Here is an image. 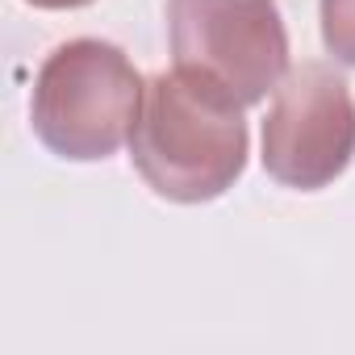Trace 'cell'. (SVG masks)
Segmentation results:
<instances>
[{
  "instance_id": "cell-6",
  "label": "cell",
  "mask_w": 355,
  "mask_h": 355,
  "mask_svg": "<svg viewBox=\"0 0 355 355\" xmlns=\"http://www.w3.org/2000/svg\"><path fill=\"white\" fill-rule=\"evenodd\" d=\"M26 5H34V9H84L92 0H26Z\"/></svg>"
},
{
  "instance_id": "cell-4",
  "label": "cell",
  "mask_w": 355,
  "mask_h": 355,
  "mask_svg": "<svg viewBox=\"0 0 355 355\" xmlns=\"http://www.w3.org/2000/svg\"><path fill=\"white\" fill-rule=\"evenodd\" d=\"M355 155V96L326 63L293 67L263 117V171L297 193L334 184Z\"/></svg>"
},
{
  "instance_id": "cell-2",
  "label": "cell",
  "mask_w": 355,
  "mask_h": 355,
  "mask_svg": "<svg viewBox=\"0 0 355 355\" xmlns=\"http://www.w3.org/2000/svg\"><path fill=\"white\" fill-rule=\"evenodd\" d=\"M142 92L146 84L121 46L101 38H71L38 67L30 121L51 155L96 163L130 142Z\"/></svg>"
},
{
  "instance_id": "cell-5",
  "label": "cell",
  "mask_w": 355,
  "mask_h": 355,
  "mask_svg": "<svg viewBox=\"0 0 355 355\" xmlns=\"http://www.w3.org/2000/svg\"><path fill=\"white\" fill-rule=\"evenodd\" d=\"M318 21H322V42L326 51L355 67V0H322L318 5Z\"/></svg>"
},
{
  "instance_id": "cell-1",
  "label": "cell",
  "mask_w": 355,
  "mask_h": 355,
  "mask_svg": "<svg viewBox=\"0 0 355 355\" xmlns=\"http://www.w3.org/2000/svg\"><path fill=\"white\" fill-rule=\"evenodd\" d=\"M130 159L146 189L163 201H218L247 167L243 105L180 71H159L142 92L130 130Z\"/></svg>"
},
{
  "instance_id": "cell-3",
  "label": "cell",
  "mask_w": 355,
  "mask_h": 355,
  "mask_svg": "<svg viewBox=\"0 0 355 355\" xmlns=\"http://www.w3.org/2000/svg\"><path fill=\"white\" fill-rule=\"evenodd\" d=\"M167 38L175 71L243 109L288 76V30L276 0H167Z\"/></svg>"
}]
</instances>
